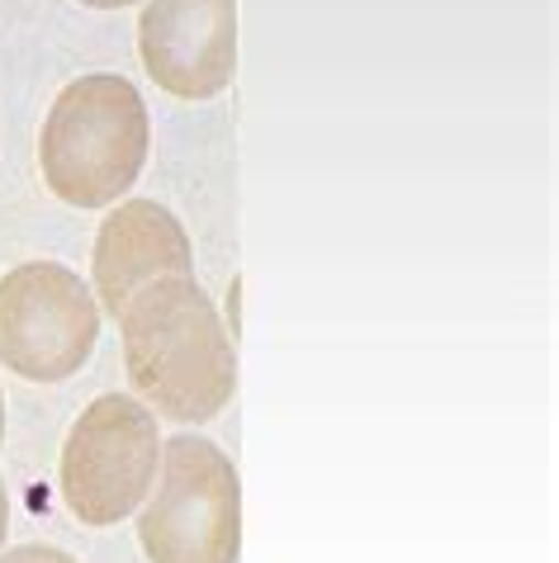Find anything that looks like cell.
<instances>
[{
    "mask_svg": "<svg viewBox=\"0 0 559 563\" xmlns=\"http://www.w3.org/2000/svg\"><path fill=\"white\" fill-rule=\"evenodd\" d=\"M119 336L133 394L157 417L199 427L228 408L238 388L232 336L195 275L138 289L119 312Z\"/></svg>",
    "mask_w": 559,
    "mask_h": 563,
    "instance_id": "6da1fadb",
    "label": "cell"
},
{
    "mask_svg": "<svg viewBox=\"0 0 559 563\" xmlns=\"http://www.w3.org/2000/svg\"><path fill=\"white\" fill-rule=\"evenodd\" d=\"M147 104L114 71H90L62 86L39 133L43 185L72 209H110L147 166Z\"/></svg>",
    "mask_w": 559,
    "mask_h": 563,
    "instance_id": "7a4b0ae2",
    "label": "cell"
},
{
    "mask_svg": "<svg viewBox=\"0 0 559 563\" xmlns=\"http://www.w3.org/2000/svg\"><path fill=\"white\" fill-rule=\"evenodd\" d=\"M138 544L147 563H238L242 483L209 435L162 441L157 483L138 507Z\"/></svg>",
    "mask_w": 559,
    "mask_h": 563,
    "instance_id": "3957f363",
    "label": "cell"
},
{
    "mask_svg": "<svg viewBox=\"0 0 559 563\" xmlns=\"http://www.w3.org/2000/svg\"><path fill=\"white\" fill-rule=\"evenodd\" d=\"M162 464L157 412L105 394L72 421L57 460V493L81 526H119L147 503Z\"/></svg>",
    "mask_w": 559,
    "mask_h": 563,
    "instance_id": "277c9868",
    "label": "cell"
},
{
    "mask_svg": "<svg viewBox=\"0 0 559 563\" xmlns=\"http://www.w3.org/2000/svg\"><path fill=\"white\" fill-rule=\"evenodd\" d=\"M100 341V303L76 271L24 261L0 275V365L29 384H62Z\"/></svg>",
    "mask_w": 559,
    "mask_h": 563,
    "instance_id": "5b68a950",
    "label": "cell"
},
{
    "mask_svg": "<svg viewBox=\"0 0 559 563\" xmlns=\"http://www.w3.org/2000/svg\"><path fill=\"white\" fill-rule=\"evenodd\" d=\"M138 62L176 100L223 96L238 71V0H143Z\"/></svg>",
    "mask_w": 559,
    "mask_h": 563,
    "instance_id": "8992f818",
    "label": "cell"
},
{
    "mask_svg": "<svg viewBox=\"0 0 559 563\" xmlns=\"http://www.w3.org/2000/svg\"><path fill=\"white\" fill-rule=\"evenodd\" d=\"M171 275H195V252L180 218L157 199H119V209L105 213L90 252V294L100 312L119 318L138 289Z\"/></svg>",
    "mask_w": 559,
    "mask_h": 563,
    "instance_id": "52a82bcc",
    "label": "cell"
},
{
    "mask_svg": "<svg viewBox=\"0 0 559 563\" xmlns=\"http://www.w3.org/2000/svg\"><path fill=\"white\" fill-rule=\"evenodd\" d=\"M0 563H81V559L53 550V544H14V550H0Z\"/></svg>",
    "mask_w": 559,
    "mask_h": 563,
    "instance_id": "ba28073f",
    "label": "cell"
},
{
    "mask_svg": "<svg viewBox=\"0 0 559 563\" xmlns=\"http://www.w3.org/2000/svg\"><path fill=\"white\" fill-rule=\"evenodd\" d=\"M6 536H10V493H6V478H0V550H6Z\"/></svg>",
    "mask_w": 559,
    "mask_h": 563,
    "instance_id": "9c48e42d",
    "label": "cell"
},
{
    "mask_svg": "<svg viewBox=\"0 0 559 563\" xmlns=\"http://www.w3.org/2000/svg\"><path fill=\"white\" fill-rule=\"evenodd\" d=\"M90 10H123V5H138V0H81Z\"/></svg>",
    "mask_w": 559,
    "mask_h": 563,
    "instance_id": "30bf717a",
    "label": "cell"
},
{
    "mask_svg": "<svg viewBox=\"0 0 559 563\" xmlns=\"http://www.w3.org/2000/svg\"><path fill=\"white\" fill-rule=\"evenodd\" d=\"M0 445H6V394H0Z\"/></svg>",
    "mask_w": 559,
    "mask_h": 563,
    "instance_id": "8fae6325",
    "label": "cell"
}]
</instances>
